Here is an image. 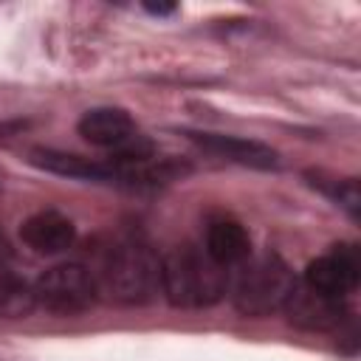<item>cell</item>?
<instances>
[{"label": "cell", "mask_w": 361, "mask_h": 361, "mask_svg": "<svg viewBox=\"0 0 361 361\" xmlns=\"http://www.w3.org/2000/svg\"><path fill=\"white\" fill-rule=\"evenodd\" d=\"M161 293L175 307H212L228 293V271L203 248L178 245L161 259Z\"/></svg>", "instance_id": "1"}, {"label": "cell", "mask_w": 361, "mask_h": 361, "mask_svg": "<svg viewBox=\"0 0 361 361\" xmlns=\"http://www.w3.org/2000/svg\"><path fill=\"white\" fill-rule=\"evenodd\" d=\"M93 276L99 293H107L121 305H144L161 293V259L138 240L116 243L107 251L102 271Z\"/></svg>", "instance_id": "2"}, {"label": "cell", "mask_w": 361, "mask_h": 361, "mask_svg": "<svg viewBox=\"0 0 361 361\" xmlns=\"http://www.w3.org/2000/svg\"><path fill=\"white\" fill-rule=\"evenodd\" d=\"M293 288H296V276L290 265L274 251L257 257L251 254L243 265H237V274L228 285L234 307L251 319L279 313Z\"/></svg>", "instance_id": "3"}, {"label": "cell", "mask_w": 361, "mask_h": 361, "mask_svg": "<svg viewBox=\"0 0 361 361\" xmlns=\"http://www.w3.org/2000/svg\"><path fill=\"white\" fill-rule=\"evenodd\" d=\"M34 296H37V307L54 316H76L96 302L99 285L93 271H87L85 265L62 262L37 276Z\"/></svg>", "instance_id": "4"}, {"label": "cell", "mask_w": 361, "mask_h": 361, "mask_svg": "<svg viewBox=\"0 0 361 361\" xmlns=\"http://www.w3.org/2000/svg\"><path fill=\"white\" fill-rule=\"evenodd\" d=\"M361 276V259L355 245H333L327 254L307 262L302 282L319 293H327L333 299H347V293L355 290Z\"/></svg>", "instance_id": "5"}, {"label": "cell", "mask_w": 361, "mask_h": 361, "mask_svg": "<svg viewBox=\"0 0 361 361\" xmlns=\"http://www.w3.org/2000/svg\"><path fill=\"white\" fill-rule=\"evenodd\" d=\"M76 130L90 147L110 149V155L124 152L144 138L138 133L133 116L121 107H90L76 121Z\"/></svg>", "instance_id": "6"}, {"label": "cell", "mask_w": 361, "mask_h": 361, "mask_svg": "<svg viewBox=\"0 0 361 361\" xmlns=\"http://www.w3.org/2000/svg\"><path fill=\"white\" fill-rule=\"evenodd\" d=\"M186 138L220 161H231L248 169H279V152L262 141L206 130H186Z\"/></svg>", "instance_id": "7"}, {"label": "cell", "mask_w": 361, "mask_h": 361, "mask_svg": "<svg viewBox=\"0 0 361 361\" xmlns=\"http://www.w3.org/2000/svg\"><path fill=\"white\" fill-rule=\"evenodd\" d=\"M20 240L25 243V248H31L39 257H56V254H65L68 248H73L76 226L62 212L42 209L20 223Z\"/></svg>", "instance_id": "8"}, {"label": "cell", "mask_w": 361, "mask_h": 361, "mask_svg": "<svg viewBox=\"0 0 361 361\" xmlns=\"http://www.w3.org/2000/svg\"><path fill=\"white\" fill-rule=\"evenodd\" d=\"M282 313L290 319V324L302 330H330L338 327L344 319V299H333L327 293L307 288L305 282H296Z\"/></svg>", "instance_id": "9"}, {"label": "cell", "mask_w": 361, "mask_h": 361, "mask_svg": "<svg viewBox=\"0 0 361 361\" xmlns=\"http://www.w3.org/2000/svg\"><path fill=\"white\" fill-rule=\"evenodd\" d=\"M28 161L37 169H45L51 175L73 178V180H96V183H113V164L107 158H85L76 152H62L51 147H34L28 152Z\"/></svg>", "instance_id": "10"}, {"label": "cell", "mask_w": 361, "mask_h": 361, "mask_svg": "<svg viewBox=\"0 0 361 361\" xmlns=\"http://www.w3.org/2000/svg\"><path fill=\"white\" fill-rule=\"evenodd\" d=\"M203 251L220 265V268H237L251 257V234L245 231L243 223L231 220V217H220L212 220L206 228V240H203Z\"/></svg>", "instance_id": "11"}, {"label": "cell", "mask_w": 361, "mask_h": 361, "mask_svg": "<svg viewBox=\"0 0 361 361\" xmlns=\"http://www.w3.org/2000/svg\"><path fill=\"white\" fill-rule=\"evenodd\" d=\"M34 282L11 271H0V319H25L34 313Z\"/></svg>", "instance_id": "12"}, {"label": "cell", "mask_w": 361, "mask_h": 361, "mask_svg": "<svg viewBox=\"0 0 361 361\" xmlns=\"http://www.w3.org/2000/svg\"><path fill=\"white\" fill-rule=\"evenodd\" d=\"M305 178L310 180L313 189H319L322 195H327L336 206H341L353 220H358L361 214V195H358V183L355 178H330L324 172H305Z\"/></svg>", "instance_id": "13"}, {"label": "cell", "mask_w": 361, "mask_h": 361, "mask_svg": "<svg viewBox=\"0 0 361 361\" xmlns=\"http://www.w3.org/2000/svg\"><path fill=\"white\" fill-rule=\"evenodd\" d=\"M144 11H149L155 17H169L178 11V6L175 3H144Z\"/></svg>", "instance_id": "14"}]
</instances>
